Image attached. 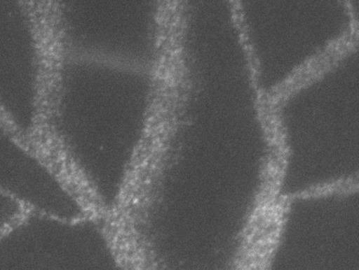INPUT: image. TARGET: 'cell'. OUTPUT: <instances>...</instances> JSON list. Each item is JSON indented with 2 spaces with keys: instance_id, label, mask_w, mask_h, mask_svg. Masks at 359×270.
<instances>
[{
  "instance_id": "6da1fadb",
  "label": "cell",
  "mask_w": 359,
  "mask_h": 270,
  "mask_svg": "<svg viewBox=\"0 0 359 270\" xmlns=\"http://www.w3.org/2000/svg\"><path fill=\"white\" fill-rule=\"evenodd\" d=\"M123 248L99 211L65 217L27 208L0 232V269L123 268Z\"/></svg>"
},
{
  "instance_id": "7a4b0ae2",
  "label": "cell",
  "mask_w": 359,
  "mask_h": 270,
  "mask_svg": "<svg viewBox=\"0 0 359 270\" xmlns=\"http://www.w3.org/2000/svg\"><path fill=\"white\" fill-rule=\"evenodd\" d=\"M27 208L15 195L0 189V232L15 222Z\"/></svg>"
}]
</instances>
